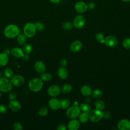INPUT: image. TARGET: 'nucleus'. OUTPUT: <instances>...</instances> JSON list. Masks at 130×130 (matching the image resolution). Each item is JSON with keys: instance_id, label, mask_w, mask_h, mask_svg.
I'll return each mask as SVG.
<instances>
[{"instance_id": "nucleus-39", "label": "nucleus", "mask_w": 130, "mask_h": 130, "mask_svg": "<svg viewBox=\"0 0 130 130\" xmlns=\"http://www.w3.org/2000/svg\"><path fill=\"white\" fill-rule=\"evenodd\" d=\"M111 116V113L110 112L106 111L103 112V117L105 119H109Z\"/></svg>"}, {"instance_id": "nucleus-11", "label": "nucleus", "mask_w": 130, "mask_h": 130, "mask_svg": "<svg viewBox=\"0 0 130 130\" xmlns=\"http://www.w3.org/2000/svg\"><path fill=\"white\" fill-rule=\"evenodd\" d=\"M117 126L120 130H128L130 129V121L127 119H122L118 122Z\"/></svg>"}, {"instance_id": "nucleus-12", "label": "nucleus", "mask_w": 130, "mask_h": 130, "mask_svg": "<svg viewBox=\"0 0 130 130\" xmlns=\"http://www.w3.org/2000/svg\"><path fill=\"white\" fill-rule=\"evenodd\" d=\"M60 89L59 86L56 85L51 86L48 89V93L49 95L54 96L58 95L60 93Z\"/></svg>"}, {"instance_id": "nucleus-19", "label": "nucleus", "mask_w": 130, "mask_h": 130, "mask_svg": "<svg viewBox=\"0 0 130 130\" xmlns=\"http://www.w3.org/2000/svg\"><path fill=\"white\" fill-rule=\"evenodd\" d=\"M58 75L61 79H65L68 76V72L64 67L59 68L58 70Z\"/></svg>"}, {"instance_id": "nucleus-26", "label": "nucleus", "mask_w": 130, "mask_h": 130, "mask_svg": "<svg viewBox=\"0 0 130 130\" xmlns=\"http://www.w3.org/2000/svg\"><path fill=\"white\" fill-rule=\"evenodd\" d=\"M95 106L96 109L102 111L105 108V104L102 100H98L95 102Z\"/></svg>"}, {"instance_id": "nucleus-42", "label": "nucleus", "mask_w": 130, "mask_h": 130, "mask_svg": "<svg viewBox=\"0 0 130 130\" xmlns=\"http://www.w3.org/2000/svg\"><path fill=\"white\" fill-rule=\"evenodd\" d=\"M95 7V5L94 3L93 2H90L89 3H88V4L87 5V8H89L90 10H92Z\"/></svg>"}, {"instance_id": "nucleus-2", "label": "nucleus", "mask_w": 130, "mask_h": 130, "mask_svg": "<svg viewBox=\"0 0 130 130\" xmlns=\"http://www.w3.org/2000/svg\"><path fill=\"white\" fill-rule=\"evenodd\" d=\"M28 88L33 92H38L43 87V83L40 78H34L30 80L28 83Z\"/></svg>"}, {"instance_id": "nucleus-15", "label": "nucleus", "mask_w": 130, "mask_h": 130, "mask_svg": "<svg viewBox=\"0 0 130 130\" xmlns=\"http://www.w3.org/2000/svg\"><path fill=\"white\" fill-rule=\"evenodd\" d=\"M82 47V43L78 40L73 42L70 46V50L73 52H78Z\"/></svg>"}, {"instance_id": "nucleus-28", "label": "nucleus", "mask_w": 130, "mask_h": 130, "mask_svg": "<svg viewBox=\"0 0 130 130\" xmlns=\"http://www.w3.org/2000/svg\"><path fill=\"white\" fill-rule=\"evenodd\" d=\"M23 51L26 54H29L32 50V47L30 44H25L23 45Z\"/></svg>"}, {"instance_id": "nucleus-17", "label": "nucleus", "mask_w": 130, "mask_h": 130, "mask_svg": "<svg viewBox=\"0 0 130 130\" xmlns=\"http://www.w3.org/2000/svg\"><path fill=\"white\" fill-rule=\"evenodd\" d=\"M11 53L12 55L16 58H20L22 57L24 55V51L22 49H20L18 47H14L13 48L11 51Z\"/></svg>"}, {"instance_id": "nucleus-44", "label": "nucleus", "mask_w": 130, "mask_h": 130, "mask_svg": "<svg viewBox=\"0 0 130 130\" xmlns=\"http://www.w3.org/2000/svg\"><path fill=\"white\" fill-rule=\"evenodd\" d=\"M22 59L24 61H27L28 59H29V56L26 54H24L23 55V56L22 57Z\"/></svg>"}, {"instance_id": "nucleus-13", "label": "nucleus", "mask_w": 130, "mask_h": 130, "mask_svg": "<svg viewBox=\"0 0 130 130\" xmlns=\"http://www.w3.org/2000/svg\"><path fill=\"white\" fill-rule=\"evenodd\" d=\"M9 107L13 111L17 112L21 109V106L19 102L14 100L11 101V102L9 103Z\"/></svg>"}, {"instance_id": "nucleus-30", "label": "nucleus", "mask_w": 130, "mask_h": 130, "mask_svg": "<svg viewBox=\"0 0 130 130\" xmlns=\"http://www.w3.org/2000/svg\"><path fill=\"white\" fill-rule=\"evenodd\" d=\"M62 28L64 29V30H71L73 28V27H74V25L73 24L69 21H66L64 22L63 24H62Z\"/></svg>"}, {"instance_id": "nucleus-32", "label": "nucleus", "mask_w": 130, "mask_h": 130, "mask_svg": "<svg viewBox=\"0 0 130 130\" xmlns=\"http://www.w3.org/2000/svg\"><path fill=\"white\" fill-rule=\"evenodd\" d=\"M4 74L7 78H11L13 77V70L9 68H6L4 70Z\"/></svg>"}, {"instance_id": "nucleus-5", "label": "nucleus", "mask_w": 130, "mask_h": 130, "mask_svg": "<svg viewBox=\"0 0 130 130\" xmlns=\"http://www.w3.org/2000/svg\"><path fill=\"white\" fill-rule=\"evenodd\" d=\"M88 117L92 122H97L103 117V112L98 109L93 110L89 113Z\"/></svg>"}, {"instance_id": "nucleus-40", "label": "nucleus", "mask_w": 130, "mask_h": 130, "mask_svg": "<svg viewBox=\"0 0 130 130\" xmlns=\"http://www.w3.org/2000/svg\"><path fill=\"white\" fill-rule=\"evenodd\" d=\"M7 109L6 107L2 104H0V113L1 114H5L7 112Z\"/></svg>"}, {"instance_id": "nucleus-22", "label": "nucleus", "mask_w": 130, "mask_h": 130, "mask_svg": "<svg viewBox=\"0 0 130 130\" xmlns=\"http://www.w3.org/2000/svg\"><path fill=\"white\" fill-rule=\"evenodd\" d=\"M17 42L19 44L23 45L26 44L27 41V37L24 35V34H19L17 39Z\"/></svg>"}, {"instance_id": "nucleus-16", "label": "nucleus", "mask_w": 130, "mask_h": 130, "mask_svg": "<svg viewBox=\"0 0 130 130\" xmlns=\"http://www.w3.org/2000/svg\"><path fill=\"white\" fill-rule=\"evenodd\" d=\"M35 69L37 72L42 74L45 71L46 66L42 61H38L35 64Z\"/></svg>"}, {"instance_id": "nucleus-45", "label": "nucleus", "mask_w": 130, "mask_h": 130, "mask_svg": "<svg viewBox=\"0 0 130 130\" xmlns=\"http://www.w3.org/2000/svg\"><path fill=\"white\" fill-rule=\"evenodd\" d=\"M49 1L53 3H58L60 2V0H49Z\"/></svg>"}, {"instance_id": "nucleus-25", "label": "nucleus", "mask_w": 130, "mask_h": 130, "mask_svg": "<svg viewBox=\"0 0 130 130\" xmlns=\"http://www.w3.org/2000/svg\"><path fill=\"white\" fill-rule=\"evenodd\" d=\"M88 115L86 113H82L79 115V119L82 123H86L88 120Z\"/></svg>"}, {"instance_id": "nucleus-27", "label": "nucleus", "mask_w": 130, "mask_h": 130, "mask_svg": "<svg viewBox=\"0 0 130 130\" xmlns=\"http://www.w3.org/2000/svg\"><path fill=\"white\" fill-rule=\"evenodd\" d=\"M72 90V87L70 84H66L62 87L61 91L62 93L66 94L70 92Z\"/></svg>"}, {"instance_id": "nucleus-33", "label": "nucleus", "mask_w": 130, "mask_h": 130, "mask_svg": "<svg viewBox=\"0 0 130 130\" xmlns=\"http://www.w3.org/2000/svg\"><path fill=\"white\" fill-rule=\"evenodd\" d=\"M95 38L96 40L100 42V43H104L105 42V39H104V36L102 33L99 32L96 34Z\"/></svg>"}, {"instance_id": "nucleus-14", "label": "nucleus", "mask_w": 130, "mask_h": 130, "mask_svg": "<svg viewBox=\"0 0 130 130\" xmlns=\"http://www.w3.org/2000/svg\"><path fill=\"white\" fill-rule=\"evenodd\" d=\"M49 106L52 109L56 110L60 108V102L58 99L52 98L49 101Z\"/></svg>"}, {"instance_id": "nucleus-18", "label": "nucleus", "mask_w": 130, "mask_h": 130, "mask_svg": "<svg viewBox=\"0 0 130 130\" xmlns=\"http://www.w3.org/2000/svg\"><path fill=\"white\" fill-rule=\"evenodd\" d=\"M68 126V128L70 130H77L79 128L80 123L78 120L73 119L69 122Z\"/></svg>"}, {"instance_id": "nucleus-23", "label": "nucleus", "mask_w": 130, "mask_h": 130, "mask_svg": "<svg viewBox=\"0 0 130 130\" xmlns=\"http://www.w3.org/2000/svg\"><path fill=\"white\" fill-rule=\"evenodd\" d=\"M80 110L83 112L89 114L90 111H91V107L89 105L86 103H83L80 105Z\"/></svg>"}, {"instance_id": "nucleus-36", "label": "nucleus", "mask_w": 130, "mask_h": 130, "mask_svg": "<svg viewBox=\"0 0 130 130\" xmlns=\"http://www.w3.org/2000/svg\"><path fill=\"white\" fill-rule=\"evenodd\" d=\"M35 26L36 27V29L39 31L42 30L44 28V25L41 22H37L36 23H35Z\"/></svg>"}, {"instance_id": "nucleus-37", "label": "nucleus", "mask_w": 130, "mask_h": 130, "mask_svg": "<svg viewBox=\"0 0 130 130\" xmlns=\"http://www.w3.org/2000/svg\"><path fill=\"white\" fill-rule=\"evenodd\" d=\"M13 128L15 130H21L23 129V126L20 123L16 122L13 124Z\"/></svg>"}, {"instance_id": "nucleus-24", "label": "nucleus", "mask_w": 130, "mask_h": 130, "mask_svg": "<svg viewBox=\"0 0 130 130\" xmlns=\"http://www.w3.org/2000/svg\"><path fill=\"white\" fill-rule=\"evenodd\" d=\"M40 79L45 82H48L51 80L52 79V75L48 73H43L40 76Z\"/></svg>"}, {"instance_id": "nucleus-35", "label": "nucleus", "mask_w": 130, "mask_h": 130, "mask_svg": "<svg viewBox=\"0 0 130 130\" xmlns=\"http://www.w3.org/2000/svg\"><path fill=\"white\" fill-rule=\"evenodd\" d=\"M123 46L127 49H130V38L124 39L122 42Z\"/></svg>"}, {"instance_id": "nucleus-10", "label": "nucleus", "mask_w": 130, "mask_h": 130, "mask_svg": "<svg viewBox=\"0 0 130 130\" xmlns=\"http://www.w3.org/2000/svg\"><path fill=\"white\" fill-rule=\"evenodd\" d=\"M75 9L78 13H83L87 11V5L82 1H79L76 3Z\"/></svg>"}, {"instance_id": "nucleus-31", "label": "nucleus", "mask_w": 130, "mask_h": 130, "mask_svg": "<svg viewBox=\"0 0 130 130\" xmlns=\"http://www.w3.org/2000/svg\"><path fill=\"white\" fill-rule=\"evenodd\" d=\"M48 110L46 107H41L38 111L39 115L41 116H45L48 114Z\"/></svg>"}, {"instance_id": "nucleus-29", "label": "nucleus", "mask_w": 130, "mask_h": 130, "mask_svg": "<svg viewBox=\"0 0 130 130\" xmlns=\"http://www.w3.org/2000/svg\"><path fill=\"white\" fill-rule=\"evenodd\" d=\"M60 107L62 109H66L70 105V101L68 99H63L60 101Z\"/></svg>"}, {"instance_id": "nucleus-41", "label": "nucleus", "mask_w": 130, "mask_h": 130, "mask_svg": "<svg viewBox=\"0 0 130 130\" xmlns=\"http://www.w3.org/2000/svg\"><path fill=\"white\" fill-rule=\"evenodd\" d=\"M67 63H68V62L67 60L64 58L61 59V60L60 61V64L61 66H62V67H66L67 65Z\"/></svg>"}, {"instance_id": "nucleus-1", "label": "nucleus", "mask_w": 130, "mask_h": 130, "mask_svg": "<svg viewBox=\"0 0 130 130\" xmlns=\"http://www.w3.org/2000/svg\"><path fill=\"white\" fill-rule=\"evenodd\" d=\"M20 30L19 27L15 24H9L7 25L4 29L5 36L10 39H12L18 36L19 34Z\"/></svg>"}, {"instance_id": "nucleus-7", "label": "nucleus", "mask_w": 130, "mask_h": 130, "mask_svg": "<svg viewBox=\"0 0 130 130\" xmlns=\"http://www.w3.org/2000/svg\"><path fill=\"white\" fill-rule=\"evenodd\" d=\"M85 23V17L81 15H78L75 17L73 21L74 26L78 28H81L84 26Z\"/></svg>"}, {"instance_id": "nucleus-20", "label": "nucleus", "mask_w": 130, "mask_h": 130, "mask_svg": "<svg viewBox=\"0 0 130 130\" xmlns=\"http://www.w3.org/2000/svg\"><path fill=\"white\" fill-rule=\"evenodd\" d=\"M9 61V57L8 54L6 53L0 54V66H5L7 65Z\"/></svg>"}, {"instance_id": "nucleus-43", "label": "nucleus", "mask_w": 130, "mask_h": 130, "mask_svg": "<svg viewBox=\"0 0 130 130\" xmlns=\"http://www.w3.org/2000/svg\"><path fill=\"white\" fill-rule=\"evenodd\" d=\"M57 130H66V126L64 124H61L58 125L57 127Z\"/></svg>"}, {"instance_id": "nucleus-48", "label": "nucleus", "mask_w": 130, "mask_h": 130, "mask_svg": "<svg viewBox=\"0 0 130 130\" xmlns=\"http://www.w3.org/2000/svg\"><path fill=\"white\" fill-rule=\"evenodd\" d=\"M1 92L0 91V98H1Z\"/></svg>"}, {"instance_id": "nucleus-38", "label": "nucleus", "mask_w": 130, "mask_h": 130, "mask_svg": "<svg viewBox=\"0 0 130 130\" xmlns=\"http://www.w3.org/2000/svg\"><path fill=\"white\" fill-rule=\"evenodd\" d=\"M17 96V93L16 92L12 91L10 93V94L9 95V99L11 101L14 100L16 99Z\"/></svg>"}, {"instance_id": "nucleus-9", "label": "nucleus", "mask_w": 130, "mask_h": 130, "mask_svg": "<svg viewBox=\"0 0 130 130\" xmlns=\"http://www.w3.org/2000/svg\"><path fill=\"white\" fill-rule=\"evenodd\" d=\"M105 44L106 46L110 47H114L118 44L117 38L113 36H107L105 39Z\"/></svg>"}, {"instance_id": "nucleus-47", "label": "nucleus", "mask_w": 130, "mask_h": 130, "mask_svg": "<svg viewBox=\"0 0 130 130\" xmlns=\"http://www.w3.org/2000/svg\"><path fill=\"white\" fill-rule=\"evenodd\" d=\"M2 77V73L0 72V78H1Z\"/></svg>"}, {"instance_id": "nucleus-3", "label": "nucleus", "mask_w": 130, "mask_h": 130, "mask_svg": "<svg viewBox=\"0 0 130 130\" xmlns=\"http://www.w3.org/2000/svg\"><path fill=\"white\" fill-rule=\"evenodd\" d=\"M36 27L34 23L27 22L24 26L23 31L24 35L28 38H32L36 32Z\"/></svg>"}, {"instance_id": "nucleus-34", "label": "nucleus", "mask_w": 130, "mask_h": 130, "mask_svg": "<svg viewBox=\"0 0 130 130\" xmlns=\"http://www.w3.org/2000/svg\"><path fill=\"white\" fill-rule=\"evenodd\" d=\"M102 91L98 89L94 90L92 92V96L94 98L98 99L102 96Z\"/></svg>"}, {"instance_id": "nucleus-6", "label": "nucleus", "mask_w": 130, "mask_h": 130, "mask_svg": "<svg viewBox=\"0 0 130 130\" xmlns=\"http://www.w3.org/2000/svg\"><path fill=\"white\" fill-rule=\"evenodd\" d=\"M80 108L77 106H73L70 107L67 111V116L72 119L75 118L79 116L80 113Z\"/></svg>"}, {"instance_id": "nucleus-4", "label": "nucleus", "mask_w": 130, "mask_h": 130, "mask_svg": "<svg viewBox=\"0 0 130 130\" xmlns=\"http://www.w3.org/2000/svg\"><path fill=\"white\" fill-rule=\"evenodd\" d=\"M12 88V84L7 78H0V91L7 92Z\"/></svg>"}, {"instance_id": "nucleus-21", "label": "nucleus", "mask_w": 130, "mask_h": 130, "mask_svg": "<svg viewBox=\"0 0 130 130\" xmlns=\"http://www.w3.org/2000/svg\"><path fill=\"white\" fill-rule=\"evenodd\" d=\"M81 92L85 96L89 95L91 93V88L88 85H83L81 88Z\"/></svg>"}, {"instance_id": "nucleus-46", "label": "nucleus", "mask_w": 130, "mask_h": 130, "mask_svg": "<svg viewBox=\"0 0 130 130\" xmlns=\"http://www.w3.org/2000/svg\"><path fill=\"white\" fill-rule=\"evenodd\" d=\"M123 2H130V0H121Z\"/></svg>"}, {"instance_id": "nucleus-8", "label": "nucleus", "mask_w": 130, "mask_h": 130, "mask_svg": "<svg viewBox=\"0 0 130 130\" xmlns=\"http://www.w3.org/2000/svg\"><path fill=\"white\" fill-rule=\"evenodd\" d=\"M11 82L12 85H14L15 86H21L24 83V79L23 76L19 75H16L13 76V77L11 78Z\"/></svg>"}]
</instances>
